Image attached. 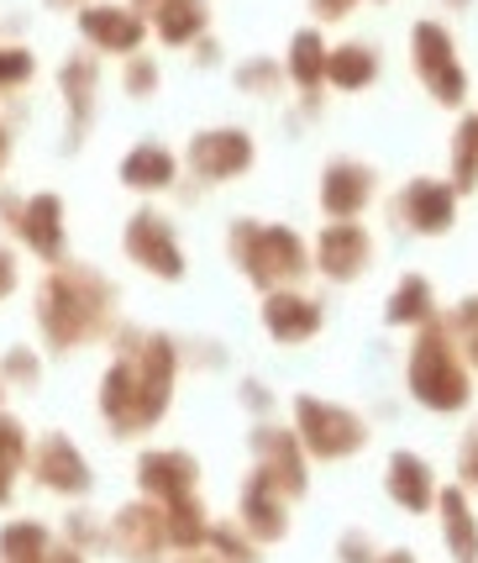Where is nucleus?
Segmentation results:
<instances>
[{"label": "nucleus", "mask_w": 478, "mask_h": 563, "mask_svg": "<svg viewBox=\"0 0 478 563\" xmlns=\"http://www.w3.org/2000/svg\"><path fill=\"white\" fill-rule=\"evenodd\" d=\"M48 563H85V559H79V553H53Z\"/></svg>", "instance_id": "36"}, {"label": "nucleus", "mask_w": 478, "mask_h": 563, "mask_svg": "<svg viewBox=\"0 0 478 563\" xmlns=\"http://www.w3.org/2000/svg\"><path fill=\"white\" fill-rule=\"evenodd\" d=\"M22 453H26V448H22V427L0 417V500L11 495V468L22 464Z\"/></svg>", "instance_id": "29"}, {"label": "nucleus", "mask_w": 478, "mask_h": 563, "mask_svg": "<svg viewBox=\"0 0 478 563\" xmlns=\"http://www.w3.org/2000/svg\"><path fill=\"white\" fill-rule=\"evenodd\" d=\"M383 563H415V553H389Z\"/></svg>", "instance_id": "37"}, {"label": "nucleus", "mask_w": 478, "mask_h": 563, "mask_svg": "<svg viewBox=\"0 0 478 563\" xmlns=\"http://www.w3.org/2000/svg\"><path fill=\"white\" fill-rule=\"evenodd\" d=\"M457 468H463V479L478 485V421L468 427V438H463V453H457Z\"/></svg>", "instance_id": "31"}, {"label": "nucleus", "mask_w": 478, "mask_h": 563, "mask_svg": "<svg viewBox=\"0 0 478 563\" xmlns=\"http://www.w3.org/2000/svg\"><path fill=\"white\" fill-rule=\"evenodd\" d=\"M126 247L143 258L147 269H158L164 279H179V247H174V238L164 232V221L137 217L132 221V232H126Z\"/></svg>", "instance_id": "14"}, {"label": "nucleus", "mask_w": 478, "mask_h": 563, "mask_svg": "<svg viewBox=\"0 0 478 563\" xmlns=\"http://www.w3.org/2000/svg\"><path fill=\"white\" fill-rule=\"evenodd\" d=\"M400 206H405V221L415 227V232L436 238V232H447L453 217H457V190L453 185H442V179H410Z\"/></svg>", "instance_id": "7"}, {"label": "nucleus", "mask_w": 478, "mask_h": 563, "mask_svg": "<svg viewBox=\"0 0 478 563\" xmlns=\"http://www.w3.org/2000/svg\"><path fill=\"white\" fill-rule=\"evenodd\" d=\"M168 343H147L143 364H116L105 374V417L116 421L121 432H137L147 421L164 417L168 406Z\"/></svg>", "instance_id": "2"}, {"label": "nucleus", "mask_w": 478, "mask_h": 563, "mask_svg": "<svg viewBox=\"0 0 478 563\" xmlns=\"http://www.w3.org/2000/svg\"><path fill=\"white\" fill-rule=\"evenodd\" d=\"M0 153H5V137H0Z\"/></svg>", "instance_id": "39"}, {"label": "nucleus", "mask_w": 478, "mask_h": 563, "mask_svg": "<svg viewBox=\"0 0 478 563\" xmlns=\"http://www.w3.org/2000/svg\"><path fill=\"white\" fill-rule=\"evenodd\" d=\"M368 232L353 227V221H342V227H326L321 232V269L332 274V279H353V274L368 264Z\"/></svg>", "instance_id": "8"}, {"label": "nucleus", "mask_w": 478, "mask_h": 563, "mask_svg": "<svg viewBox=\"0 0 478 563\" xmlns=\"http://www.w3.org/2000/svg\"><path fill=\"white\" fill-rule=\"evenodd\" d=\"M37 474L48 479L53 490H85V485H90V474H85V459L74 453L69 442H58V438L37 448Z\"/></svg>", "instance_id": "18"}, {"label": "nucleus", "mask_w": 478, "mask_h": 563, "mask_svg": "<svg viewBox=\"0 0 478 563\" xmlns=\"http://www.w3.org/2000/svg\"><path fill=\"white\" fill-rule=\"evenodd\" d=\"M11 290V258H5V253H0V295Z\"/></svg>", "instance_id": "34"}, {"label": "nucleus", "mask_w": 478, "mask_h": 563, "mask_svg": "<svg viewBox=\"0 0 478 563\" xmlns=\"http://www.w3.org/2000/svg\"><path fill=\"white\" fill-rule=\"evenodd\" d=\"M453 5H468V0H453Z\"/></svg>", "instance_id": "38"}, {"label": "nucleus", "mask_w": 478, "mask_h": 563, "mask_svg": "<svg viewBox=\"0 0 478 563\" xmlns=\"http://www.w3.org/2000/svg\"><path fill=\"white\" fill-rule=\"evenodd\" d=\"M168 174H174V158H168L164 147H137V153L126 158L121 179L137 185V190H153V185H168Z\"/></svg>", "instance_id": "26"}, {"label": "nucleus", "mask_w": 478, "mask_h": 563, "mask_svg": "<svg viewBox=\"0 0 478 563\" xmlns=\"http://www.w3.org/2000/svg\"><path fill=\"white\" fill-rule=\"evenodd\" d=\"M326 58H332V53L321 48V37H315V32H300V37H294V64H289V69H294V79L311 90V85L326 79Z\"/></svg>", "instance_id": "27"}, {"label": "nucleus", "mask_w": 478, "mask_h": 563, "mask_svg": "<svg viewBox=\"0 0 478 563\" xmlns=\"http://www.w3.org/2000/svg\"><path fill=\"white\" fill-rule=\"evenodd\" d=\"M374 196V174L363 169V164H332L326 169V185H321V206L336 211V217H353L363 211Z\"/></svg>", "instance_id": "12"}, {"label": "nucleus", "mask_w": 478, "mask_h": 563, "mask_svg": "<svg viewBox=\"0 0 478 563\" xmlns=\"http://www.w3.org/2000/svg\"><path fill=\"white\" fill-rule=\"evenodd\" d=\"M410 43H415V74H421V85H426L442 106H463V100H468V74L457 64L453 32L436 22H421L410 32Z\"/></svg>", "instance_id": "3"}, {"label": "nucleus", "mask_w": 478, "mask_h": 563, "mask_svg": "<svg viewBox=\"0 0 478 563\" xmlns=\"http://www.w3.org/2000/svg\"><path fill=\"white\" fill-rule=\"evenodd\" d=\"M410 395L426 406V411H463L474 400V379H468V364L457 353V338L442 327V321H426L421 338L410 347V364H405Z\"/></svg>", "instance_id": "1"}, {"label": "nucleus", "mask_w": 478, "mask_h": 563, "mask_svg": "<svg viewBox=\"0 0 478 563\" xmlns=\"http://www.w3.org/2000/svg\"><path fill=\"white\" fill-rule=\"evenodd\" d=\"M190 479H194V464L185 459V453H147L143 459V490L164 495L168 506L190 495Z\"/></svg>", "instance_id": "15"}, {"label": "nucleus", "mask_w": 478, "mask_h": 563, "mask_svg": "<svg viewBox=\"0 0 478 563\" xmlns=\"http://www.w3.org/2000/svg\"><path fill=\"white\" fill-rule=\"evenodd\" d=\"M85 32L96 37V43H105V48H132L137 37H143V22L137 16H126V11H85Z\"/></svg>", "instance_id": "21"}, {"label": "nucleus", "mask_w": 478, "mask_h": 563, "mask_svg": "<svg viewBox=\"0 0 478 563\" xmlns=\"http://www.w3.org/2000/svg\"><path fill=\"white\" fill-rule=\"evenodd\" d=\"M478 185V117H463L453 137V190H474Z\"/></svg>", "instance_id": "25"}, {"label": "nucleus", "mask_w": 478, "mask_h": 563, "mask_svg": "<svg viewBox=\"0 0 478 563\" xmlns=\"http://www.w3.org/2000/svg\"><path fill=\"white\" fill-rule=\"evenodd\" d=\"M315 327H321V311H315L311 300H300V295H274L268 300V332L274 338L300 343V338H311Z\"/></svg>", "instance_id": "16"}, {"label": "nucleus", "mask_w": 478, "mask_h": 563, "mask_svg": "<svg viewBox=\"0 0 478 563\" xmlns=\"http://www.w3.org/2000/svg\"><path fill=\"white\" fill-rule=\"evenodd\" d=\"M258 453L268 459L264 474L279 485V490H289V495L305 490V464H300V453H294V442L289 438H279V432H258Z\"/></svg>", "instance_id": "17"}, {"label": "nucleus", "mask_w": 478, "mask_h": 563, "mask_svg": "<svg viewBox=\"0 0 478 563\" xmlns=\"http://www.w3.org/2000/svg\"><path fill=\"white\" fill-rule=\"evenodd\" d=\"M447 332L457 338V347L474 358V368H478V300H463L453 311V321H447Z\"/></svg>", "instance_id": "30"}, {"label": "nucleus", "mask_w": 478, "mask_h": 563, "mask_svg": "<svg viewBox=\"0 0 478 563\" xmlns=\"http://www.w3.org/2000/svg\"><path fill=\"white\" fill-rule=\"evenodd\" d=\"M379 74V64H374V48H336L332 58H326V79L332 85H342V90H358V85H368Z\"/></svg>", "instance_id": "22"}, {"label": "nucleus", "mask_w": 478, "mask_h": 563, "mask_svg": "<svg viewBox=\"0 0 478 563\" xmlns=\"http://www.w3.org/2000/svg\"><path fill=\"white\" fill-rule=\"evenodd\" d=\"M100 306V285L96 279H85V274H58L43 295V327H48L53 343H74V338H85V327L96 317Z\"/></svg>", "instance_id": "4"}, {"label": "nucleus", "mask_w": 478, "mask_h": 563, "mask_svg": "<svg viewBox=\"0 0 478 563\" xmlns=\"http://www.w3.org/2000/svg\"><path fill=\"white\" fill-rule=\"evenodd\" d=\"M237 247H247V274L268 285V279H289V274L305 269V247L294 232H279V227H268V232H237Z\"/></svg>", "instance_id": "6"}, {"label": "nucleus", "mask_w": 478, "mask_h": 563, "mask_svg": "<svg viewBox=\"0 0 478 563\" xmlns=\"http://www.w3.org/2000/svg\"><path fill=\"white\" fill-rule=\"evenodd\" d=\"M315 5H321V11H347L353 0H315Z\"/></svg>", "instance_id": "35"}, {"label": "nucleus", "mask_w": 478, "mask_h": 563, "mask_svg": "<svg viewBox=\"0 0 478 563\" xmlns=\"http://www.w3.org/2000/svg\"><path fill=\"white\" fill-rule=\"evenodd\" d=\"M164 521H168V516H158L153 506H132V511H121V521H116V548L132 563H147L153 553H158V548H164V538H168Z\"/></svg>", "instance_id": "10"}, {"label": "nucleus", "mask_w": 478, "mask_h": 563, "mask_svg": "<svg viewBox=\"0 0 478 563\" xmlns=\"http://www.w3.org/2000/svg\"><path fill=\"white\" fill-rule=\"evenodd\" d=\"M26 74H32V58H26V53H0V85L26 79Z\"/></svg>", "instance_id": "33"}, {"label": "nucleus", "mask_w": 478, "mask_h": 563, "mask_svg": "<svg viewBox=\"0 0 478 563\" xmlns=\"http://www.w3.org/2000/svg\"><path fill=\"white\" fill-rule=\"evenodd\" d=\"M22 238L37 247V253H58V200H53V196H37L32 206H26Z\"/></svg>", "instance_id": "24"}, {"label": "nucleus", "mask_w": 478, "mask_h": 563, "mask_svg": "<svg viewBox=\"0 0 478 563\" xmlns=\"http://www.w3.org/2000/svg\"><path fill=\"white\" fill-rule=\"evenodd\" d=\"M300 438L311 442V453L321 459H347V453H358L363 438H368V427H363L353 411H342V406H321V400H300Z\"/></svg>", "instance_id": "5"}, {"label": "nucleus", "mask_w": 478, "mask_h": 563, "mask_svg": "<svg viewBox=\"0 0 478 563\" xmlns=\"http://www.w3.org/2000/svg\"><path fill=\"white\" fill-rule=\"evenodd\" d=\"M200 22H205L200 0H168L164 11H158V26H164L168 43H185L190 32H200Z\"/></svg>", "instance_id": "28"}, {"label": "nucleus", "mask_w": 478, "mask_h": 563, "mask_svg": "<svg viewBox=\"0 0 478 563\" xmlns=\"http://www.w3.org/2000/svg\"><path fill=\"white\" fill-rule=\"evenodd\" d=\"M389 495H394V506H405V511H431L442 490L431 485L426 459H415V453H394V459H389Z\"/></svg>", "instance_id": "9"}, {"label": "nucleus", "mask_w": 478, "mask_h": 563, "mask_svg": "<svg viewBox=\"0 0 478 563\" xmlns=\"http://www.w3.org/2000/svg\"><path fill=\"white\" fill-rule=\"evenodd\" d=\"M274 490H279V485H274L268 474H258V479L247 485V495H242V516L253 521L258 538H279V532H285V506L274 500Z\"/></svg>", "instance_id": "19"}, {"label": "nucleus", "mask_w": 478, "mask_h": 563, "mask_svg": "<svg viewBox=\"0 0 478 563\" xmlns=\"http://www.w3.org/2000/svg\"><path fill=\"white\" fill-rule=\"evenodd\" d=\"M436 506H442V542H447V553H453L457 563H478V521H474V511H468V495L442 490Z\"/></svg>", "instance_id": "11"}, {"label": "nucleus", "mask_w": 478, "mask_h": 563, "mask_svg": "<svg viewBox=\"0 0 478 563\" xmlns=\"http://www.w3.org/2000/svg\"><path fill=\"white\" fill-rule=\"evenodd\" d=\"M0 563H48V532L32 527V521L5 527V538H0Z\"/></svg>", "instance_id": "23"}, {"label": "nucleus", "mask_w": 478, "mask_h": 563, "mask_svg": "<svg viewBox=\"0 0 478 563\" xmlns=\"http://www.w3.org/2000/svg\"><path fill=\"white\" fill-rule=\"evenodd\" d=\"M342 563H374V542L363 538V532H347L342 538Z\"/></svg>", "instance_id": "32"}, {"label": "nucleus", "mask_w": 478, "mask_h": 563, "mask_svg": "<svg viewBox=\"0 0 478 563\" xmlns=\"http://www.w3.org/2000/svg\"><path fill=\"white\" fill-rule=\"evenodd\" d=\"M431 311H436L431 285L421 279V274H405V279H400V290L389 295V321H394V327H410V321H415V327H426Z\"/></svg>", "instance_id": "20"}, {"label": "nucleus", "mask_w": 478, "mask_h": 563, "mask_svg": "<svg viewBox=\"0 0 478 563\" xmlns=\"http://www.w3.org/2000/svg\"><path fill=\"white\" fill-rule=\"evenodd\" d=\"M247 158H253V147H247L242 132H211V137H194V147H190V164L205 174V179L237 174Z\"/></svg>", "instance_id": "13"}]
</instances>
